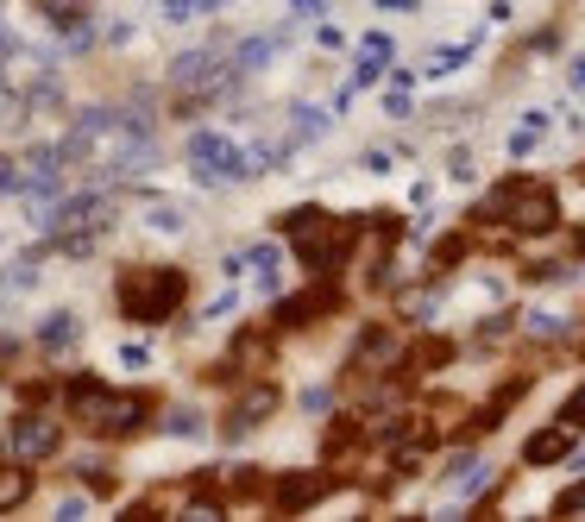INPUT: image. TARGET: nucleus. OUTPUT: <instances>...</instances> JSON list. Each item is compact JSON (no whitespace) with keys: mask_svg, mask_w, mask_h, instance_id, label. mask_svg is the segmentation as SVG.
Wrapping results in <instances>:
<instances>
[{"mask_svg":"<svg viewBox=\"0 0 585 522\" xmlns=\"http://www.w3.org/2000/svg\"><path fill=\"white\" fill-rule=\"evenodd\" d=\"M183 271H171V265H145V271H127L120 277V315L127 322H164L171 309L183 302Z\"/></svg>","mask_w":585,"mask_h":522,"instance_id":"1","label":"nucleus"},{"mask_svg":"<svg viewBox=\"0 0 585 522\" xmlns=\"http://www.w3.org/2000/svg\"><path fill=\"white\" fill-rule=\"evenodd\" d=\"M484 214H510L516 233H548L554 227V189H541V183H504L498 196L484 201Z\"/></svg>","mask_w":585,"mask_h":522,"instance_id":"2","label":"nucleus"},{"mask_svg":"<svg viewBox=\"0 0 585 522\" xmlns=\"http://www.w3.org/2000/svg\"><path fill=\"white\" fill-rule=\"evenodd\" d=\"M290 240H296V252L308 258V271H334V258H340V246H347V227L328 221L321 208H296L290 214Z\"/></svg>","mask_w":585,"mask_h":522,"instance_id":"3","label":"nucleus"},{"mask_svg":"<svg viewBox=\"0 0 585 522\" xmlns=\"http://www.w3.org/2000/svg\"><path fill=\"white\" fill-rule=\"evenodd\" d=\"M189 164H196L202 183H227V176H253L258 171L253 151H239L233 139H221V132H196V139H189Z\"/></svg>","mask_w":585,"mask_h":522,"instance_id":"4","label":"nucleus"},{"mask_svg":"<svg viewBox=\"0 0 585 522\" xmlns=\"http://www.w3.org/2000/svg\"><path fill=\"white\" fill-rule=\"evenodd\" d=\"M145 416H152V403L139 397V391H127V397H107L95 403V416H89V428L95 434H107V441H120V434H132V428H145Z\"/></svg>","mask_w":585,"mask_h":522,"instance_id":"5","label":"nucleus"},{"mask_svg":"<svg viewBox=\"0 0 585 522\" xmlns=\"http://www.w3.org/2000/svg\"><path fill=\"white\" fill-rule=\"evenodd\" d=\"M13 448H20V460H51V453L63 448V428H57V416H20V428H13Z\"/></svg>","mask_w":585,"mask_h":522,"instance_id":"6","label":"nucleus"},{"mask_svg":"<svg viewBox=\"0 0 585 522\" xmlns=\"http://www.w3.org/2000/svg\"><path fill=\"white\" fill-rule=\"evenodd\" d=\"M321 498H328V478L321 473H296L278 485V510H308V503H321Z\"/></svg>","mask_w":585,"mask_h":522,"instance_id":"7","label":"nucleus"},{"mask_svg":"<svg viewBox=\"0 0 585 522\" xmlns=\"http://www.w3.org/2000/svg\"><path fill=\"white\" fill-rule=\"evenodd\" d=\"M271 409H278V391H271V384H253V391L239 397V409H233V428H227V434H246V428L265 422Z\"/></svg>","mask_w":585,"mask_h":522,"instance_id":"8","label":"nucleus"},{"mask_svg":"<svg viewBox=\"0 0 585 522\" xmlns=\"http://www.w3.org/2000/svg\"><path fill=\"white\" fill-rule=\"evenodd\" d=\"M26 498H32V473H26V466H0V517H7V510H20Z\"/></svg>","mask_w":585,"mask_h":522,"instance_id":"9","label":"nucleus"},{"mask_svg":"<svg viewBox=\"0 0 585 522\" xmlns=\"http://www.w3.org/2000/svg\"><path fill=\"white\" fill-rule=\"evenodd\" d=\"M560 453H566V428H541V434H529L523 460H529V466H548V460H560Z\"/></svg>","mask_w":585,"mask_h":522,"instance_id":"10","label":"nucleus"},{"mask_svg":"<svg viewBox=\"0 0 585 522\" xmlns=\"http://www.w3.org/2000/svg\"><path fill=\"white\" fill-rule=\"evenodd\" d=\"M384 359H390V334L372 327V334L359 340V366H365V372H384Z\"/></svg>","mask_w":585,"mask_h":522,"instance_id":"11","label":"nucleus"},{"mask_svg":"<svg viewBox=\"0 0 585 522\" xmlns=\"http://www.w3.org/2000/svg\"><path fill=\"white\" fill-rule=\"evenodd\" d=\"M38 340H45V347H51V352H63V347H70V340H77V322H70L63 309H57L51 322H38Z\"/></svg>","mask_w":585,"mask_h":522,"instance_id":"12","label":"nucleus"},{"mask_svg":"<svg viewBox=\"0 0 585 522\" xmlns=\"http://www.w3.org/2000/svg\"><path fill=\"white\" fill-rule=\"evenodd\" d=\"M447 359H454L447 340H422V347L409 352V366H416V372H434V366H447Z\"/></svg>","mask_w":585,"mask_h":522,"instance_id":"13","label":"nucleus"},{"mask_svg":"<svg viewBox=\"0 0 585 522\" xmlns=\"http://www.w3.org/2000/svg\"><path fill=\"white\" fill-rule=\"evenodd\" d=\"M384 57H390V38H365V50H359V82H372V76L384 70Z\"/></svg>","mask_w":585,"mask_h":522,"instance_id":"14","label":"nucleus"},{"mask_svg":"<svg viewBox=\"0 0 585 522\" xmlns=\"http://www.w3.org/2000/svg\"><path fill=\"white\" fill-rule=\"evenodd\" d=\"M233 352H239V359H253V366H265V359H271V340H265V334H239Z\"/></svg>","mask_w":585,"mask_h":522,"instance_id":"15","label":"nucleus"},{"mask_svg":"<svg viewBox=\"0 0 585 522\" xmlns=\"http://www.w3.org/2000/svg\"><path fill=\"white\" fill-rule=\"evenodd\" d=\"M171 434H196V428H202V416H196V409H171Z\"/></svg>","mask_w":585,"mask_h":522,"instance_id":"16","label":"nucleus"},{"mask_svg":"<svg viewBox=\"0 0 585 522\" xmlns=\"http://www.w3.org/2000/svg\"><path fill=\"white\" fill-rule=\"evenodd\" d=\"M560 416H566V422H573V428H585V384H580V391H573V397H566V409H560Z\"/></svg>","mask_w":585,"mask_h":522,"instance_id":"17","label":"nucleus"},{"mask_svg":"<svg viewBox=\"0 0 585 522\" xmlns=\"http://www.w3.org/2000/svg\"><path fill=\"white\" fill-rule=\"evenodd\" d=\"M554 510H560V517H580V510H585V485H573V491H566Z\"/></svg>","mask_w":585,"mask_h":522,"instance_id":"18","label":"nucleus"},{"mask_svg":"<svg viewBox=\"0 0 585 522\" xmlns=\"http://www.w3.org/2000/svg\"><path fill=\"white\" fill-rule=\"evenodd\" d=\"M459 252H466V240H441V246H434V265H454Z\"/></svg>","mask_w":585,"mask_h":522,"instance_id":"19","label":"nucleus"},{"mask_svg":"<svg viewBox=\"0 0 585 522\" xmlns=\"http://www.w3.org/2000/svg\"><path fill=\"white\" fill-rule=\"evenodd\" d=\"M573 82H580V89H585V57H580V63H573Z\"/></svg>","mask_w":585,"mask_h":522,"instance_id":"20","label":"nucleus"},{"mask_svg":"<svg viewBox=\"0 0 585 522\" xmlns=\"http://www.w3.org/2000/svg\"><path fill=\"white\" fill-rule=\"evenodd\" d=\"M63 7H70V0H63Z\"/></svg>","mask_w":585,"mask_h":522,"instance_id":"21","label":"nucleus"}]
</instances>
